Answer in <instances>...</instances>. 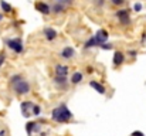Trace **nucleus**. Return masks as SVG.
Segmentation results:
<instances>
[{
    "label": "nucleus",
    "instance_id": "f257e3e1",
    "mask_svg": "<svg viewBox=\"0 0 146 136\" xmlns=\"http://www.w3.org/2000/svg\"><path fill=\"white\" fill-rule=\"evenodd\" d=\"M51 118H52V121H55V122L64 123V122H68V121L72 118V113H71V111L67 108V105H60V106H57L55 109H52Z\"/></svg>",
    "mask_w": 146,
    "mask_h": 136
},
{
    "label": "nucleus",
    "instance_id": "f03ea898",
    "mask_svg": "<svg viewBox=\"0 0 146 136\" xmlns=\"http://www.w3.org/2000/svg\"><path fill=\"white\" fill-rule=\"evenodd\" d=\"M14 85V91H16V94L17 95H26L29 91H30V85H29V82H26V81H23V80H20V81H17L16 84H13Z\"/></svg>",
    "mask_w": 146,
    "mask_h": 136
},
{
    "label": "nucleus",
    "instance_id": "7ed1b4c3",
    "mask_svg": "<svg viewBox=\"0 0 146 136\" xmlns=\"http://www.w3.org/2000/svg\"><path fill=\"white\" fill-rule=\"evenodd\" d=\"M6 44H7V47H9L10 50H13L14 52H21V51H23V43H21L20 38H11V40H7Z\"/></svg>",
    "mask_w": 146,
    "mask_h": 136
},
{
    "label": "nucleus",
    "instance_id": "20e7f679",
    "mask_svg": "<svg viewBox=\"0 0 146 136\" xmlns=\"http://www.w3.org/2000/svg\"><path fill=\"white\" fill-rule=\"evenodd\" d=\"M116 17L119 19V21L122 24H129L131 20H129V10H118L116 11Z\"/></svg>",
    "mask_w": 146,
    "mask_h": 136
},
{
    "label": "nucleus",
    "instance_id": "39448f33",
    "mask_svg": "<svg viewBox=\"0 0 146 136\" xmlns=\"http://www.w3.org/2000/svg\"><path fill=\"white\" fill-rule=\"evenodd\" d=\"M95 38V41H97V44H102V43H105L106 40H108V33L105 31V30H98L97 36L94 37Z\"/></svg>",
    "mask_w": 146,
    "mask_h": 136
},
{
    "label": "nucleus",
    "instance_id": "423d86ee",
    "mask_svg": "<svg viewBox=\"0 0 146 136\" xmlns=\"http://www.w3.org/2000/svg\"><path fill=\"white\" fill-rule=\"evenodd\" d=\"M75 55V50L72 47H64V50L61 51V57L65 58V60H70Z\"/></svg>",
    "mask_w": 146,
    "mask_h": 136
},
{
    "label": "nucleus",
    "instance_id": "0eeeda50",
    "mask_svg": "<svg viewBox=\"0 0 146 136\" xmlns=\"http://www.w3.org/2000/svg\"><path fill=\"white\" fill-rule=\"evenodd\" d=\"M36 9H37L40 13H43V14H50V13H51V9H50L46 3H43V1H38V3L36 4Z\"/></svg>",
    "mask_w": 146,
    "mask_h": 136
},
{
    "label": "nucleus",
    "instance_id": "6e6552de",
    "mask_svg": "<svg viewBox=\"0 0 146 136\" xmlns=\"http://www.w3.org/2000/svg\"><path fill=\"white\" fill-rule=\"evenodd\" d=\"M33 108V103L30 101H24L21 102V111H23V115L24 116H29L30 115V109Z\"/></svg>",
    "mask_w": 146,
    "mask_h": 136
},
{
    "label": "nucleus",
    "instance_id": "1a4fd4ad",
    "mask_svg": "<svg viewBox=\"0 0 146 136\" xmlns=\"http://www.w3.org/2000/svg\"><path fill=\"white\" fill-rule=\"evenodd\" d=\"M44 36H46V38H47L48 41H52V40L57 37V31H55L54 29L48 27V29H46V30H44Z\"/></svg>",
    "mask_w": 146,
    "mask_h": 136
},
{
    "label": "nucleus",
    "instance_id": "9d476101",
    "mask_svg": "<svg viewBox=\"0 0 146 136\" xmlns=\"http://www.w3.org/2000/svg\"><path fill=\"white\" fill-rule=\"evenodd\" d=\"M123 60H125V55H123L121 51H116L115 55H113V64H115V65H121V64L123 62Z\"/></svg>",
    "mask_w": 146,
    "mask_h": 136
},
{
    "label": "nucleus",
    "instance_id": "9b49d317",
    "mask_svg": "<svg viewBox=\"0 0 146 136\" xmlns=\"http://www.w3.org/2000/svg\"><path fill=\"white\" fill-rule=\"evenodd\" d=\"M55 74H57V75L67 77V74H68V67H67V65H57V67H55Z\"/></svg>",
    "mask_w": 146,
    "mask_h": 136
},
{
    "label": "nucleus",
    "instance_id": "f8f14e48",
    "mask_svg": "<svg viewBox=\"0 0 146 136\" xmlns=\"http://www.w3.org/2000/svg\"><path fill=\"white\" fill-rule=\"evenodd\" d=\"M90 85H91L95 91H98L101 95H104V94H105V88H104V85H101V84L97 82V81H91V84H90Z\"/></svg>",
    "mask_w": 146,
    "mask_h": 136
},
{
    "label": "nucleus",
    "instance_id": "ddd939ff",
    "mask_svg": "<svg viewBox=\"0 0 146 136\" xmlns=\"http://www.w3.org/2000/svg\"><path fill=\"white\" fill-rule=\"evenodd\" d=\"M54 82H55V84H58V85H61V87H65V85H67V77L57 75V77L54 78Z\"/></svg>",
    "mask_w": 146,
    "mask_h": 136
},
{
    "label": "nucleus",
    "instance_id": "4468645a",
    "mask_svg": "<svg viewBox=\"0 0 146 136\" xmlns=\"http://www.w3.org/2000/svg\"><path fill=\"white\" fill-rule=\"evenodd\" d=\"M82 81V74L81 72H74L72 77H71V82L72 84H80Z\"/></svg>",
    "mask_w": 146,
    "mask_h": 136
},
{
    "label": "nucleus",
    "instance_id": "2eb2a0df",
    "mask_svg": "<svg viewBox=\"0 0 146 136\" xmlns=\"http://www.w3.org/2000/svg\"><path fill=\"white\" fill-rule=\"evenodd\" d=\"M0 6H1V10H3V11H6V13H11V10H13V9H11V6H10L9 3H6L4 0H1V1H0Z\"/></svg>",
    "mask_w": 146,
    "mask_h": 136
},
{
    "label": "nucleus",
    "instance_id": "dca6fc26",
    "mask_svg": "<svg viewBox=\"0 0 146 136\" xmlns=\"http://www.w3.org/2000/svg\"><path fill=\"white\" fill-rule=\"evenodd\" d=\"M64 9H65V6H62L60 1L52 6V11H54V13H61V11H64Z\"/></svg>",
    "mask_w": 146,
    "mask_h": 136
},
{
    "label": "nucleus",
    "instance_id": "f3484780",
    "mask_svg": "<svg viewBox=\"0 0 146 136\" xmlns=\"http://www.w3.org/2000/svg\"><path fill=\"white\" fill-rule=\"evenodd\" d=\"M34 126H36V122H29V123L26 125V131H27L29 136L34 132Z\"/></svg>",
    "mask_w": 146,
    "mask_h": 136
},
{
    "label": "nucleus",
    "instance_id": "a211bd4d",
    "mask_svg": "<svg viewBox=\"0 0 146 136\" xmlns=\"http://www.w3.org/2000/svg\"><path fill=\"white\" fill-rule=\"evenodd\" d=\"M95 45H98V44H97V41H95V38L92 37V38H90V40L85 43L84 47H85V48H91V47H95Z\"/></svg>",
    "mask_w": 146,
    "mask_h": 136
},
{
    "label": "nucleus",
    "instance_id": "6ab92c4d",
    "mask_svg": "<svg viewBox=\"0 0 146 136\" xmlns=\"http://www.w3.org/2000/svg\"><path fill=\"white\" fill-rule=\"evenodd\" d=\"M31 111H33V115H36V116H38V115H40V112H41V109H40V106H38V105H33Z\"/></svg>",
    "mask_w": 146,
    "mask_h": 136
},
{
    "label": "nucleus",
    "instance_id": "aec40b11",
    "mask_svg": "<svg viewBox=\"0 0 146 136\" xmlns=\"http://www.w3.org/2000/svg\"><path fill=\"white\" fill-rule=\"evenodd\" d=\"M20 80H21V77H20V75H14V77H11L10 82H11V84H16V82H17V81H20Z\"/></svg>",
    "mask_w": 146,
    "mask_h": 136
},
{
    "label": "nucleus",
    "instance_id": "412c9836",
    "mask_svg": "<svg viewBox=\"0 0 146 136\" xmlns=\"http://www.w3.org/2000/svg\"><path fill=\"white\" fill-rule=\"evenodd\" d=\"M99 45H101V48H104V50H111V48H112V45L108 44V43H102V44H99Z\"/></svg>",
    "mask_w": 146,
    "mask_h": 136
},
{
    "label": "nucleus",
    "instance_id": "4be33fe9",
    "mask_svg": "<svg viewBox=\"0 0 146 136\" xmlns=\"http://www.w3.org/2000/svg\"><path fill=\"white\" fill-rule=\"evenodd\" d=\"M133 9H135V11H141V10H142V4H141V3H136V4L133 6Z\"/></svg>",
    "mask_w": 146,
    "mask_h": 136
},
{
    "label": "nucleus",
    "instance_id": "5701e85b",
    "mask_svg": "<svg viewBox=\"0 0 146 136\" xmlns=\"http://www.w3.org/2000/svg\"><path fill=\"white\" fill-rule=\"evenodd\" d=\"M111 1H112V4H115V6H121L125 0H111Z\"/></svg>",
    "mask_w": 146,
    "mask_h": 136
},
{
    "label": "nucleus",
    "instance_id": "b1692460",
    "mask_svg": "<svg viewBox=\"0 0 146 136\" xmlns=\"http://www.w3.org/2000/svg\"><path fill=\"white\" fill-rule=\"evenodd\" d=\"M4 60H6V55H4V52H1L0 54V67L4 64Z\"/></svg>",
    "mask_w": 146,
    "mask_h": 136
},
{
    "label": "nucleus",
    "instance_id": "393cba45",
    "mask_svg": "<svg viewBox=\"0 0 146 136\" xmlns=\"http://www.w3.org/2000/svg\"><path fill=\"white\" fill-rule=\"evenodd\" d=\"M132 136H145V135H143L142 132H138V131H136V132H132Z\"/></svg>",
    "mask_w": 146,
    "mask_h": 136
},
{
    "label": "nucleus",
    "instance_id": "a878e982",
    "mask_svg": "<svg viewBox=\"0 0 146 136\" xmlns=\"http://www.w3.org/2000/svg\"><path fill=\"white\" fill-rule=\"evenodd\" d=\"M4 135V131H1V132H0V136H3Z\"/></svg>",
    "mask_w": 146,
    "mask_h": 136
},
{
    "label": "nucleus",
    "instance_id": "bb28decb",
    "mask_svg": "<svg viewBox=\"0 0 146 136\" xmlns=\"http://www.w3.org/2000/svg\"><path fill=\"white\" fill-rule=\"evenodd\" d=\"M0 20H1V14H0Z\"/></svg>",
    "mask_w": 146,
    "mask_h": 136
}]
</instances>
